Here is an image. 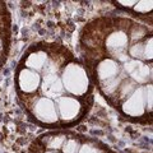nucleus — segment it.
I'll use <instances>...</instances> for the list:
<instances>
[{
    "instance_id": "obj_1",
    "label": "nucleus",
    "mask_w": 153,
    "mask_h": 153,
    "mask_svg": "<svg viewBox=\"0 0 153 153\" xmlns=\"http://www.w3.org/2000/svg\"><path fill=\"white\" fill-rule=\"evenodd\" d=\"M78 50L94 89L110 106L128 121L152 125V25L131 17H97L83 26Z\"/></svg>"
},
{
    "instance_id": "obj_2",
    "label": "nucleus",
    "mask_w": 153,
    "mask_h": 153,
    "mask_svg": "<svg viewBox=\"0 0 153 153\" xmlns=\"http://www.w3.org/2000/svg\"><path fill=\"white\" fill-rule=\"evenodd\" d=\"M17 101L28 119L47 130L80 124L94 105V85L68 47L40 41L27 47L14 71Z\"/></svg>"
},
{
    "instance_id": "obj_3",
    "label": "nucleus",
    "mask_w": 153,
    "mask_h": 153,
    "mask_svg": "<svg viewBox=\"0 0 153 153\" xmlns=\"http://www.w3.org/2000/svg\"><path fill=\"white\" fill-rule=\"evenodd\" d=\"M12 14L5 1H0V70L7 64L12 49Z\"/></svg>"
},
{
    "instance_id": "obj_4",
    "label": "nucleus",
    "mask_w": 153,
    "mask_h": 153,
    "mask_svg": "<svg viewBox=\"0 0 153 153\" xmlns=\"http://www.w3.org/2000/svg\"><path fill=\"white\" fill-rule=\"evenodd\" d=\"M114 4H116L117 8L125 10L126 13L129 12L130 14L138 16V18L142 19L144 16H152V0H139V1H114Z\"/></svg>"
}]
</instances>
